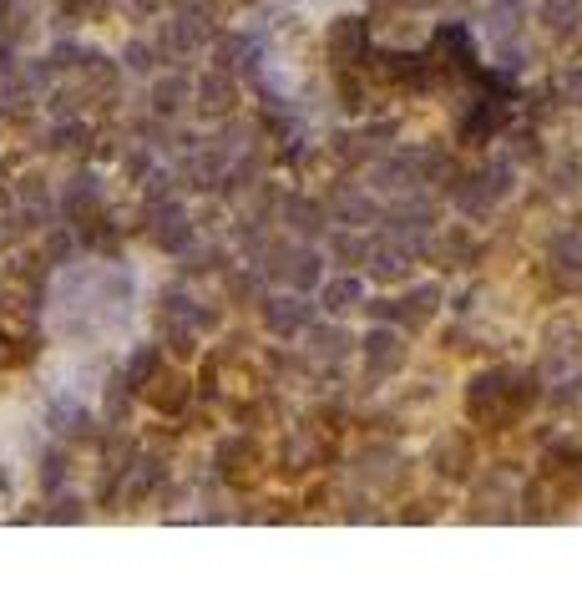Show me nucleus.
<instances>
[{"instance_id": "20e7f679", "label": "nucleus", "mask_w": 582, "mask_h": 608, "mask_svg": "<svg viewBox=\"0 0 582 608\" xmlns=\"http://www.w3.org/2000/svg\"><path fill=\"white\" fill-rule=\"evenodd\" d=\"M355 304H360V279H335L324 289V310L345 315V310H355Z\"/></svg>"}, {"instance_id": "0eeeda50", "label": "nucleus", "mask_w": 582, "mask_h": 608, "mask_svg": "<svg viewBox=\"0 0 582 608\" xmlns=\"http://www.w3.org/2000/svg\"><path fill=\"white\" fill-rule=\"evenodd\" d=\"M335 208H340L345 218H350V213H355V218H375V203H370L365 193H340V198H335Z\"/></svg>"}, {"instance_id": "1a4fd4ad", "label": "nucleus", "mask_w": 582, "mask_h": 608, "mask_svg": "<svg viewBox=\"0 0 582 608\" xmlns=\"http://www.w3.org/2000/svg\"><path fill=\"white\" fill-rule=\"evenodd\" d=\"M309 340H314L319 355H340V350H345V335H340V330H309Z\"/></svg>"}, {"instance_id": "7ed1b4c3", "label": "nucleus", "mask_w": 582, "mask_h": 608, "mask_svg": "<svg viewBox=\"0 0 582 608\" xmlns=\"http://www.w3.org/2000/svg\"><path fill=\"white\" fill-rule=\"evenodd\" d=\"M365 355H370L375 370H400V365H405V345H400L395 335H385V330L370 335V350H365Z\"/></svg>"}, {"instance_id": "6e6552de", "label": "nucleus", "mask_w": 582, "mask_h": 608, "mask_svg": "<svg viewBox=\"0 0 582 608\" xmlns=\"http://www.w3.org/2000/svg\"><path fill=\"white\" fill-rule=\"evenodd\" d=\"M547 16L557 26H572V21H582V0H547Z\"/></svg>"}, {"instance_id": "39448f33", "label": "nucleus", "mask_w": 582, "mask_h": 608, "mask_svg": "<svg viewBox=\"0 0 582 608\" xmlns=\"http://www.w3.org/2000/svg\"><path fill=\"white\" fill-rule=\"evenodd\" d=\"M289 223L299 228V234H319V228H324V208H319V203L294 198V203H289Z\"/></svg>"}, {"instance_id": "423d86ee", "label": "nucleus", "mask_w": 582, "mask_h": 608, "mask_svg": "<svg viewBox=\"0 0 582 608\" xmlns=\"http://www.w3.org/2000/svg\"><path fill=\"white\" fill-rule=\"evenodd\" d=\"M289 264H294V269H289L294 289H314V284L324 279V269H319V254H294Z\"/></svg>"}, {"instance_id": "f257e3e1", "label": "nucleus", "mask_w": 582, "mask_h": 608, "mask_svg": "<svg viewBox=\"0 0 582 608\" xmlns=\"http://www.w3.org/2000/svg\"><path fill=\"white\" fill-rule=\"evenodd\" d=\"M309 320H314V304H304L299 294H284V299L264 304V325L274 335H299V330H309Z\"/></svg>"}, {"instance_id": "9d476101", "label": "nucleus", "mask_w": 582, "mask_h": 608, "mask_svg": "<svg viewBox=\"0 0 582 608\" xmlns=\"http://www.w3.org/2000/svg\"><path fill=\"white\" fill-rule=\"evenodd\" d=\"M557 259H562V264H572V269H582V234L557 239Z\"/></svg>"}, {"instance_id": "f8f14e48", "label": "nucleus", "mask_w": 582, "mask_h": 608, "mask_svg": "<svg viewBox=\"0 0 582 608\" xmlns=\"http://www.w3.org/2000/svg\"><path fill=\"white\" fill-rule=\"evenodd\" d=\"M567 92H572V97L582 102V71H577V76H572V82H567Z\"/></svg>"}, {"instance_id": "9b49d317", "label": "nucleus", "mask_w": 582, "mask_h": 608, "mask_svg": "<svg viewBox=\"0 0 582 608\" xmlns=\"http://www.w3.org/2000/svg\"><path fill=\"white\" fill-rule=\"evenodd\" d=\"M335 249H340V259H370V244L365 239H340Z\"/></svg>"}, {"instance_id": "f03ea898", "label": "nucleus", "mask_w": 582, "mask_h": 608, "mask_svg": "<svg viewBox=\"0 0 582 608\" xmlns=\"http://www.w3.org/2000/svg\"><path fill=\"white\" fill-rule=\"evenodd\" d=\"M410 254H415V244H395V249H375L370 259H375V279H405L410 274Z\"/></svg>"}]
</instances>
